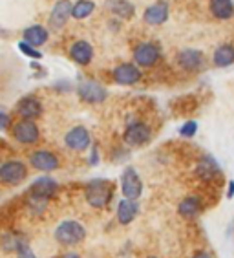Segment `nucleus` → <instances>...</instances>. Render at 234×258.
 Wrapping results in <instances>:
<instances>
[{"instance_id":"f257e3e1","label":"nucleus","mask_w":234,"mask_h":258,"mask_svg":"<svg viewBox=\"0 0 234 258\" xmlns=\"http://www.w3.org/2000/svg\"><path fill=\"white\" fill-rule=\"evenodd\" d=\"M86 204L94 209H106L114 200V185L110 179L97 178L88 181L85 187Z\"/></svg>"},{"instance_id":"f03ea898","label":"nucleus","mask_w":234,"mask_h":258,"mask_svg":"<svg viewBox=\"0 0 234 258\" xmlns=\"http://www.w3.org/2000/svg\"><path fill=\"white\" fill-rule=\"evenodd\" d=\"M55 242L64 247H73L86 238V229L85 225L77 222V220H64L57 225L53 233Z\"/></svg>"},{"instance_id":"7ed1b4c3","label":"nucleus","mask_w":234,"mask_h":258,"mask_svg":"<svg viewBox=\"0 0 234 258\" xmlns=\"http://www.w3.org/2000/svg\"><path fill=\"white\" fill-rule=\"evenodd\" d=\"M28 178V167L20 159H8L0 165V183L17 187Z\"/></svg>"},{"instance_id":"20e7f679","label":"nucleus","mask_w":234,"mask_h":258,"mask_svg":"<svg viewBox=\"0 0 234 258\" xmlns=\"http://www.w3.org/2000/svg\"><path fill=\"white\" fill-rule=\"evenodd\" d=\"M77 95L86 104H101L108 97V90L97 81H81L77 85Z\"/></svg>"},{"instance_id":"39448f33","label":"nucleus","mask_w":234,"mask_h":258,"mask_svg":"<svg viewBox=\"0 0 234 258\" xmlns=\"http://www.w3.org/2000/svg\"><path fill=\"white\" fill-rule=\"evenodd\" d=\"M152 139V130L143 121H132L123 132V141L128 147H144Z\"/></svg>"},{"instance_id":"423d86ee","label":"nucleus","mask_w":234,"mask_h":258,"mask_svg":"<svg viewBox=\"0 0 234 258\" xmlns=\"http://www.w3.org/2000/svg\"><path fill=\"white\" fill-rule=\"evenodd\" d=\"M121 190L126 200H137L143 194V179L134 167H126L121 174Z\"/></svg>"},{"instance_id":"0eeeda50","label":"nucleus","mask_w":234,"mask_h":258,"mask_svg":"<svg viewBox=\"0 0 234 258\" xmlns=\"http://www.w3.org/2000/svg\"><path fill=\"white\" fill-rule=\"evenodd\" d=\"M11 136H13V139L20 145H33V143L39 141L40 130H39V126H37L35 121L20 119L13 124V128H11Z\"/></svg>"},{"instance_id":"6e6552de","label":"nucleus","mask_w":234,"mask_h":258,"mask_svg":"<svg viewBox=\"0 0 234 258\" xmlns=\"http://www.w3.org/2000/svg\"><path fill=\"white\" fill-rule=\"evenodd\" d=\"M161 59V50L160 46L154 42H141L139 46H135L134 50V64L139 68H150V66L158 64V60Z\"/></svg>"},{"instance_id":"1a4fd4ad","label":"nucleus","mask_w":234,"mask_h":258,"mask_svg":"<svg viewBox=\"0 0 234 258\" xmlns=\"http://www.w3.org/2000/svg\"><path fill=\"white\" fill-rule=\"evenodd\" d=\"M112 79L121 86H134L143 79V74L139 66H135L134 62H123L112 70Z\"/></svg>"},{"instance_id":"9d476101","label":"nucleus","mask_w":234,"mask_h":258,"mask_svg":"<svg viewBox=\"0 0 234 258\" xmlns=\"http://www.w3.org/2000/svg\"><path fill=\"white\" fill-rule=\"evenodd\" d=\"M64 143L73 152H85L86 149L92 147V136L86 126H81L79 124V126H73V128H70L66 132Z\"/></svg>"},{"instance_id":"9b49d317","label":"nucleus","mask_w":234,"mask_h":258,"mask_svg":"<svg viewBox=\"0 0 234 258\" xmlns=\"http://www.w3.org/2000/svg\"><path fill=\"white\" fill-rule=\"evenodd\" d=\"M57 190H59V183H57L53 178H50V176H40V178H37L35 181L30 185L28 196L50 202L55 194H57Z\"/></svg>"},{"instance_id":"f8f14e48","label":"nucleus","mask_w":234,"mask_h":258,"mask_svg":"<svg viewBox=\"0 0 234 258\" xmlns=\"http://www.w3.org/2000/svg\"><path fill=\"white\" fill-rule=\"evenodd\" d=\"M30 165L40 172H53L60 167V161L57 154H53L50 150H35L30 156Z\"/></svg>"},{"instance_id":"ddd939ff","label":"nucleus","mask_w":234,"mask_h":258,"mask_svg":"<svg viewBox=\"0 0 234 258\" xmlns=\"http://www.w3.org/2000/svg\"><path fill=\"white\" fill-rule=\"evenodd\" d=\"M42 110L44 108H42L40 99H37L33 95L22 97L15 106L17 115H19L20 119H26V121H33V119H37V117H40V115H42Z\"/></svg>"},{"instance_id":"4468645a","label":"nucleus","mask_w":234,"mask_h":258,"mask_svg":"<svg viewBox=\"0 0 234 258\" xmlns=\"http://www.w3.org/2000/svg\"><path fill=\"white\" fill-rule=\"evenodd\" d=\"M221 174V167L210 154H203L196 163V176L201 181H214Z\"/></svg>"},{"instance_id":"2eb2a0df","label":"nucleus","mask_w":234,"mask_h":258,"mask_svg":"<svg viewBox=\"0 0 234 258\" xmlns=\"http://www.w3.org/2000/svg\"><path fill=\"white\" fill-rule=\"evenodd\" d=\"M180 68H183L185 72H198V70L203 68L205 64V57L199 50H194V48H185L178 53L176 57Z\"/></svg>"},{"instance_id":"dca6fc26","label":"nucleus","mask_w":234,"mask_h":258,"mask_svg":"<svg viewBox=\"0 0 234 258\" xmlns=\"http://www.w3.org/2000/svg\"><path fill=\"white\" fill-rule=\"evenodd\" d=\"M143 20L150 26H161L169 20V4L165 0H158L150 4L143 13Z\"/></svg>"},{"instance_id":"f3484780","label":"nucleus","mask_w":234,"mask_h":258,"mask_svg":"<svg viewBox=\"0 0 234 258\" xmlns=\"http://www.w3.org/2000/svg\"><path fill=\"white\" fill-rule=\"evenodd\" d=\"M71 17V2L70 0H57L51 8L50 13V26L53 30H60Z\"/></svg>"},{"instance_id":"a211bd4d","label":"nucleus","mask_w":234,"mask_h":258,"mask_svg":"<svg viewBox=\"0 0 234 258\" xmlns=\"http://www.w3.org/2000/svg\"><path fill=\"white\" fill-rule=\"evenodd\" d=\"M70 59L73 60L75 64L88 66L92 62V59H94V48L86 40H75L73 44L70 46Z\"/></svg>"},{"instance_id":"6ab92c4d","label":"nucleus","mask_w":234,"mask_h":258,"mask_svg":"<svg viewBox=\"0 0 234 258\" xmlns=\"http://www.w3.org/2000/svg\"><path fill=\"white\" fill-rule=\"evenodd\" d=\"M139 214V204L135 200H126L123 198L117 204V209H115V216H117V222L121 225H128L132 224Z\"/></svg>"},{"instance_id":"aec40b11","label":"nucleus","mask_w":234,"mask_h":258,"mask_svg":"<svg viewBox=\"0 0 234 258\" xmlns=\"http://www.w3.org/2000/svg\"><path fill=\"white\" fill-rule=\"evenodd\" d=\"M24 245H28V236L19 231H8L0 236V249L4 253H15L19 249H22Z\"/></svg>"},{"instance_id":"412c9836","label":"nucleus","mask_w":234,"mask_h":258,"mask_svg":"<svg viewBox=\"0 0 234 258\" xmlns=\"http://www.w3.org/2000/svg\"><path fill=\"white\" fill-rule=\"evenodd\" d=\"M203 211V200L199 196H187L178 205V214L183 218H196Z\"/></svg>"},{"instance_id":"4be33fe9","label":"nucleus","mask_w":234,"mask_h":258,"mask_svg":"<svg viewBox=\"0 0 234 258\" xmlns=\"http://www.w3.org/2000/svg\"><path fill=\"white\" fill-rule=\"evenodd\" d=\"M48 37H50L48 30L40 24H33L22 31V40L28 42L30 46H33V48H39V46L46 44V42H48Z\"/></svg>"},{"instance_id":"5701e85b","label":"nucleus","mask_w":234,"mask_h":258,"mask_svg":"<svg viewBox=\"0 0 234 258\" xmlns=\"http://www.w3.org/2000/svg\"><path fill=\"white\" fill-rule=\"evenodd\" d=\"M106 8L110 10V13H114L115 17L125 19V20L132 19L135 13V8L130 0H108V2H106Z\"/></svg>"},{"instance_id":"b1692460","label":"nucleus","mask_w":234,"mask_h":258,"mask_svg":"<svg viewBox=\"0 0 234 258\" xmlns=\"http://www.w3.org/2000/svg\"><path fill=\"white\" fill-rule=\"evenodd\" d=\"M212 62L218 68H227V66L234 64V46L232 44L218 46L214 55H212Z\"/></svg>"},{"instance_id":"393cba45","label":"nucleus","mask_w":234,"mask_h":258,"mask_svg":"<svg viewBox=\"0 0 234 258\" xmlns=\"http://www.w3.org/2000/svg\"><path fill=\"white\" fill-rule=\"evenodd\" d=\"M210 13L218 20H227L234 15L232 0H210Z\"/></svg>"},{"instance_id":"a878e982","label":"nucleus","mask_w":234,"mask_h":258,"mask_svg":"<svg viewBox=\"0 0 234 258\" xmlns=\"http://www.w3.org/2000/svg\"><path fill=\"white\" fill-rule=\"evenodd\" d=\"M95 10V4L92 0H77L75 4H71V17L77 20H83L86 17H90Z\"/></svg>"},{"instance_id":"bb28decb","label":"nucleus","mask_w":234,"mask_h":258,"mask_svg":"<svg viewBox=\"0 0 234 258\" xmlns=\"http://www.w3.org/2000/svg\"><path fill=\"white\" fill-rule=\"evenodd\" d=\"M196 134H198V123L196 121H185L180 126V136H183V138L192 139Z\"/></svg>"},{"instance_id":"cd10ccee","label":"nucleus","mask_w":234,"mask_h":258,"mask_svg":"<svg viewBox=\"0 0 234 258\" xmlns=\"http://www.w3.org/2000/svg\"><path fill=\"white\" fill-rule=\"evenodd\" d=\"M28 207H30V211L33 214H40V213H44V211H46V207H48V202H46V200L31 198V196H28Z\"/></svg>"},{"instance_id":"c85d7f7f","label":"nucleus","mask_w":234,"mask_h":258,"mask_svg":"<svg viewBox=\"0 0 234 258\" xmlns=\"http://www.w3.org/2000/svg\"><path fill=\"white\" fill-rule=\"evenodd\" d=\"M19 50L22 51L26 57H30V59H42V53L39 51V48H33V46H30L28 42H24V40L19 42Z\"/></svg>"},{"instance_id":"c756f323","label":"nucleus","mask_w":234,"mask_h":258,"mask_svg":"<svg viewBox=\"0 0 234 258\" xmlns=\"http://www.w3.org/2000/svg\"><path fill=\"white\" fill-rule=\"evenodd\" d=\"M17 258H37V254L31 251L30 243H28V245H24L22 249H19V251H17Z\"/></svg>"},{"instance_id":"7c9ffc66","label":"nucleus","mask_w":234,"mask_h":258,"mask_svg":"<svg viewBox=\"0 0 234 258\" xmlns=\"http://www.w3.org/2000/svg\"><path fill=\"white\" fill-rule=\"evenodd\" d=\"M88 163H90V167L99 165V149H97V145H92V152H90V158H88Z\"/></svg>"},{"instance_id":"2f4dec72","label":"nucleus","mask_w":234,"mask_h":258,"mask_svg":"<svg viewBox=\"0 0 234 258\" xmlns=\"http://www.w3.org/2000/svg\"><path fill=\"white\" fill-rule=\"evenodd\" d=\"M11 124V115L6 112H0V130H6Z\"/></svg>"},{"instance_id":"473e14b6","label":"nucleus","mask_w":234,"mask_h":258,"mask_svg":"<svg viewBox=\"0 0 234 258\" xmlns=\"http://www.w3.org/2000/svg\"><path fill=\"white\" fill-rule=\"evenodd\" d=\"M234 198V179H230L229 185H227V200Z\"/></svg>"},{"instance_id":"72a5a7b5","label":"nucleus","mask_w":234,"mask_h":258,"mask_svg":"<svg viewBox=\"0 0 234 258\" xmlns=\"http://www.w3.org/2000/svg\"><path fill=\"white\" fill-rule=\"evenodd\" d=\"M192 258H212V254L207 253V251H198V253H194Z\"/></svg>"},{"instance_id":"f704fd0d","label":"nucleus","mask_w":234,"mask_h":258,"mask_svg":"<svg viewBox=\"0 0 234 258\" xmlns=\"http://www.w3.org/2000/svg\"><path fill=\"white\" fill-rule=\"evenodd\" d=\"M60 258H81L77 253H66V254H62Z\"/></svg>"},{"instance_id":"c9c22d12","label":"nucleus","mask_w":234,"mask_h":258,"mask_svg":"<svg viewBox=\"0 0 234 258\" xmlns=\"http://www.w3.org/2000/svg\"><path fill=\"white\" fill-rule=\"evenodd\" d=\"M146 258H158V256H146Z\"/></svg>"}]
</instances>
